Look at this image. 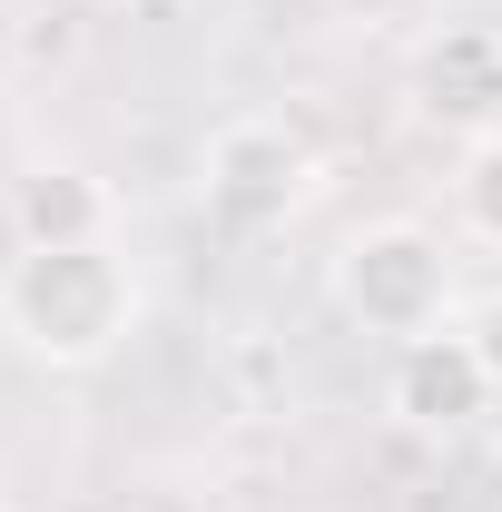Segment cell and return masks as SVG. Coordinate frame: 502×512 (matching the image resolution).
Masks as SVG:
<instances>
[{
	"mask_svg": "<svg viewBox=\"0 0 502 512\" xmlns=\"http://www.w3.org/2000/svg\"><path fill=\"white\" fill-rule=\"evenodd\" d=\"M138 325V266L109 237L89 247H20L0 266V335L50 365V375H89L109 365Z\"/></svg>",
	"mask_w": 502,
	"mask_h": 512,
	"instance_id": "cell-1",
	"label": "cell"
},
{
	"mask_svg": "<svg viewBox=\"0 0 502 512\" xmlns=\"http://www.w3.org/2000/svg\"><path fill=\"white\" fill-rule=\"evenodd\" d=\"M335 306L384 335V345H414V335H443L463 316V276H453V247H443L424 217H375L335 247Z\"/></svg>",
	"mask_w": 502,
	"mask_h": 512,
	"instance_id": "cell-2",
	"label": "cell"
},
{
	"mask_svg": "<svg viewBox=\"0 0 502 512\" xmlns=\"http://www.w3.org/2000/svg\"><path fill=\"white\" fill-rule=\"evenodd\" d=\"M197 197H207V217L217 227H237V237H266V227H286L296 207L315 197V148L306 128L286 119H227L207 138V158H197Z\"/></svg>",
	"mask_w": 502,
	"mask_h": 512,
	"instance_id": "cell-3",
	"label": "cell"
},
{
	"mask_svg": "<svg viewBox=\"0 0 502 512\" xmlns=\"http://www.w3.org/2000/svg\"><path fill=\"white\" fill-rule=\"evenodd\" d=\"M493 394L502 384L483 375V355L463 345V325L394 345V365H384V414L414 424V434H473V424L493 414Z\"/></svg>",
	"mask_w": 502,
	"mask_h": 512,
	"instance_id": "cell-4",
	"label": "cell"
},
{
	"mask_svg": "<svg viewBox=\"0 0 502 512\" xmlns=\"http://www.w3.org/2000/svg\"><path fill=\"white\" fill-rule=\"evenodd\" d=\"M414 99H424V119H453L463 138L502 128V40L493 30H443L414 69Z\"/></svg>",
	"mask_w": 502,
	"mask_h": 512,
	"instance_id": "cell-5",
	"label": "cell"
},
{
	"mask_svg": "<svg viewBox=\"0 0 502 512\" xmlns=\"http://www.w3.org/2000/svg\"><path fill=\"white\" fill-rule=\"evenodd\" d=\"M10 227H20V247H89V237H109V188L50 158V168L10 178Z\"/></svg>",
	"mask_w": 502,
	"mask_h": 512,
	"instance_id": "cell-6",
	"label": "cell"
},
{
	"mask_svg": "<svg viewBox=\"0 0 502 512\" xmlns=\"http://www.w3.org/2000/svg\"><path fill=\"white\" fill-rule=\"evenodd\" d=\"M453 227L502 256V128L463 138V158H453Z\"/></svg>",
	"mask_w": 502,
	"mask_h": 512,
	"instance_id": "cell-7",
	"label": "cell"
},
{
	"mask_svg": "<svg viewBox=\"0 0 502 512\" xmlns=\"http://www.w3.org/2000/svg\"><path fill=\"white\" fill-rule=\"evenodd\" d=\"M453 325H463V345L483 355V375L502 384V286H493V296H463V316H453Z\"/></svg>",
	"mask_w": 502,
	"mask_h": 512,
	"instance_id": "cell-8",
	"label": "cell"
}]
</instances>
